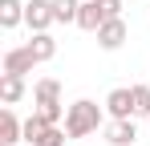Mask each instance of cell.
Returning <instances> with one entry per match:
<instances>
[{
    "mask_svg": "<svg viewBox=\"0 0 150 146\" xmlns=\"http://www.w3.org/2000/svg\"><path fill=\"white\" fill-rule=\"evenodd\" d=\"M101 126H105V110L98 101H89V97H77L73 106L65 110V134L69 138H89V134H98Z\"/></svg>",
    "mask_w": 150,
    "mask_h": 146,
    "instance_id": "1",
    "label": "cell"
},
{
    "mask_svg": "<svg viewBox=\"0 0 150 146\" xmlns=\"http://www.w3.org/2000/svg\"><path fill=\"white\" fill-rule=\"evenodd\" d=\"M25 24L33 28V33H49V24H57L53 0H28L25 4Z\"/></svg>",
    "mask_w": 150,
    "mask_h": 146,
    "instance_id": "2",
    "label": "cell"
},
{
    "mask_svg": "<svg viewBox=\"0 0 150 146\" xmlns=\"http://www.w3.org/2000/svg\"><path fill=\"white\" fill-rule=\"evenodd\" d=\"M93 37H98V49H105V53H118V49L126 45V37H130V28H126L122 16H114V21H105V24H101Z\"/></svg>",
    "mask_w": 150,
    "mask_h": 146,
    "instance_id": "3",
    "label": "cell"
},
{
    "mask_svg": "<svg viewBox=\"0 0 150 146\" xmlns=\"http://www.w3.org/2000/svg\"><path fill=\"white\" fill-rule=\"evenodd\" d=\"M105 114H110L114 122L134 118V89H130V85H118V89H110V97H105Z\"/></svg>",
    "mask_w": 150,
    "mask_h": 146,
    "instance_id": "4",
    "label": "cell"
},
{
    "mask_svg": "<svg viewBox=\"0 0 150 146\" xmlns=\"http://www.w3.org/2000/svg\"><path fill=\"white\" fill-rule=\"evenodd\" d=\"M37 69V57H33V49L28 45H16L4 53V73H16V77H25V73Z\"/></svg>",
    "mask_w": 150,
    "mask_h": 146,
    "instance_id": "5",
    "label": "cell"
},
{
    "mask_svg": "<svg viewBox=\"0 0 150 146\" xmlns=\"http://www.w3.org/2000/svg\"><path fill=\"white\" fill-rule=\"evenodd\" d=\"M105 142H110V146H134V142H138V126H134V118L110 122V126H105Z\"/></svg>",
    "mask_w": 150,
    "mask_h": 146,
    "instance_id": "6",
    "label": "cell"
},
{
    "mask_svg": "<svg viewBox=\"0 0 150 146\" xmlns=\"http://www.w3.org/2000/svg\"><path fill=\"white\" fill-rule=\"evenodd\" d=\"M25 138V122L12 114V106H4V114H0V146H16Z\"/></svg>",
    "mask_w": 150,
    "mask_h": 146,
    "instance_id": "7",
    "label": "cell"
},
{
    "mask_svg": "<svg viewBox=\"0 0 150 146\" xmlns=\"http://www.w3.org/2000/svg\"><path fill=\"white\" fill-rule=\"evenodd\" d=\"M101 24H105V12H101L98 0H81V12H77V28H85V33H98Z\"/></svg>",
    "mask_w": 150,
    "mask_h": 146,
    "instance_id": "8",
    "label": "cell"
},
{
    "mask_svg": "<svg viewBox=\"0 0 150 146\" xmlns=\"http://www.w3.org/2000/svg\"><path fill=\"white\" fill-rule=\"evenodd\" d=\"M28 49H33L37 65H45V61H53V57H57V37H53V33H33Z\"/></svg>",
    "mask_w": 150,
    "mask_h": 146,
    "instance_id": "9",
    "label": "cell"
},
{
    "mask_svg": "<svg viewBox=\"0 0 150 146\" xmlns=\"http://www.w3.org/2000/svg\"><path fill=\"white\" fill-rule=\"evenodd\" d=\"M25 97V77H16V73H0V101L4 106H16Z\"/></svg>",
    "mask_w": 150,
    "mask_h": 146,
    "instance_id": "10",
    "label": "cell"
},
{
    "mask_svg": "<svg viewBox=\"0 0 150 146\" xmlns=\"http://www.w3.org/2000/svg\"><path fill=\"white\" fill-rule=\"evenodd\" d=\"M33 101H37V106H53V101H61V81H57V77H41V81L33 85Z\"/></svg>",
    "mask_w": 150,
    "mask_h": 146,
    "instance_id": "11",
    "label": "cell"
},
{
    "mask_svg": "<svg viewBox=\"0 0 150 146\" xmlns=\"http://www.w3.org/2000/svg\"><path fill=\"white\" fill-rule=\"evenodd\" d=\"M21 21H25V0H0V28L12 33Z\"/></svg>",
    "mask_w": 150,
    "mask_h": 146,
    "instance_id": "12",
    "label": "cell"
},
{
    "mask_svg": "<svg viewBox=\"0 0 150 146\" xmlns=\"http://www.w3.org/2000/svg\"><path fill=\"white\" fill-rule=\"evenodd\" d=\"M53 12H57V24H77L81 0H53Z\"/></svg>",
    "mask_w": 150,
    "mask_h": 146,
    "instance_id": "13",
    "label": "cell"
},
{
    "mask_svg": "<svg viewBox=\"0 0 150 146\" xmlns=\"http://www.w3.org/2000/svg\"><path fill=\"white\" fill-rule=\"evenodd\" d=\"M45 130H49L45 114H28V118H25V142H37V138H41Z\"/></svg>",
    "mask_w": 150,
    "mask_h": 146,
    "instance_id": "14",
    "label": "cell"
},
{
    "mask_svg": "<svg viewBox=\"0 0 150 146\" xmlns=\"http://www.w3.org/2000/svg\"><path fill=\"white\" fill-rule=\"evenodd\" d=\"M134 89V118H150V85H130Z\"/></svg>",
    "mask_w": 150,
    "mask_h": 146,
    "instance_id": "15",
    "label": "cell"
},
{
    "mask_svg": "<svg viewBox=\"0 0 150 146\" xmlns=\"http://www.w3.org/2000/svg\"><path fill=\"white\" fill-rule=\"evenodd\" d=\"M65 142H69L65 126H49V130H45V134H41V138H37L33 146H65Z\"/></svg>",
    "mask_w": 150,
    "mask_h": 146,
    "instance_id": "16",
    "label": "cell"
},
{
    "mask_svg": "<svg viewBox=\"0 0 150 146\" xmlns=\"http://www.w3.org/2000/svg\"><path fill=\"white\" fill-rule=\"evenodd\" d=\"M37 114H45V122H49V126H61L65 106H61V101H53V106H37Z\"/></svg>",
    "mask_w": 150,
    "mask_h": 146,
    "instance_id": "17",
    "label": "cell"
},
{
    "mask_svg": "<svg viewBox=\"0 0 150 146\" xmlns=\"http://www.w3.org/2000/svg\"><path fill=\"white\" fill-rule=\"evenodd\" d=\"M101 12H105V21H114V16H122V0H98Z\"/></svg>",
    "mask_w": 150,
    "mask_h": 146,
    "instance_id": "18",
    "label": "cell"
}]
</instances>
